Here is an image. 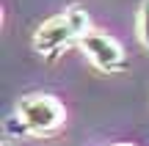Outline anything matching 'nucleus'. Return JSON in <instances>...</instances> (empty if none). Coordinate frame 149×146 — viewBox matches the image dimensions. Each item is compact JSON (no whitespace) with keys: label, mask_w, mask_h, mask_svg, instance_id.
I'll return each instance as SVG.
<instances>
[{"label":"nucleus","mask_w":149,"mask_h":146,"mask_svg":"<svg viewBox=\"0 0 149 146\" xmlns=\"http://www.w3.org/2000/svg\"><path fill=\"white\" fill-rule=\"evenodd\" d=\"M14 113L22 119L31 135H55L66 124V108L53 94H28L17 102Z\"/></svg>","instance_id":"f257e3e1"},{"label":"nucleus","mask_w":149,"mask_h":146,"mask_svg":"<svg viewBox=\"0 0 149 146\" xmlns=\"http://www.w3.org/2000/svg\"><path fill=\"white\" fill-rule=\"evenodd\" d=\"M77 44H80V53L88 58V64L94 66V69L105 72V75H116V72H124V69H127L124 47L111 36V33L88 30Z\"/></svg>","instance_id":"f03ea898"},{"label":"nucleus","mask_w":149,"mask_h":146,"mask_svg":"<svg viewBox=\"0 0 149 146\" xmlns=\"http://www.w3.org/2000/svg\"><path fill=\"white\" fill-rule=\"evenodd\" d=\"M74 42H80V36L74 33L66 11H64V14L50 17V19L42 22L39 30L33 33V50H36L42 58H47V61L58 58V55L64 53L69 44H74Z\"/></svg>","instance_id":"7ed1b4c3"},{"label":"nucleus","mask_w":149,"mask_h":146,"mask_svg":"<svg viewBox=\"0 0 149 146\" xmlns=\"http://www.w3.org/2000/svg\"><path fill=\"white\" fill-rule=\"evenodd\" d=\"M135 33H138V42L149 50V0L138 6V17H135Z\"/></svg>","instance_id":"20e7f679"},{"label":"nucleus","mask_w":149,"mask_h":146,"mask_svg":"<svg viewBox=\"0 0 149 146\" xmlns=\"http://www.w3.org/2000/svg\"><path fill=\"white\" fill-rule=\"evenodd\" d=\"M3 130H6V135L8 138H22V135H31V132H28V127L22 124V119L17 113H11L8 119L3 121Z\"/></svg>","instance_id":"39448f33"},{"label":"nucleus","mask_w":149,"mask_h":146,"mask_svg":"<svg viewBox=\"0 0 149 146\" xmlns=\"http://www.w3.org/2000/svg\"><path fill=\"white\" fill-rule=\"evenodd\" d=\"M113 146H135V143H113Z\"/></svg>","instance_id":"423d86ee"},{"label":"nucleus","mask_w":149,"mask_h":146,"mask_svg":"<svg viewBox=\"0 0 149 146\" xmlns=\"http://www.w3.org/2000/svg\"><path fill=\"white\" fill-rule=\"evenodd\" d=\"M3 146H11V143H3Z\"/></svg>","instance_id":"0eeeda50"}]
</instances>
